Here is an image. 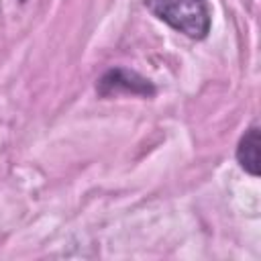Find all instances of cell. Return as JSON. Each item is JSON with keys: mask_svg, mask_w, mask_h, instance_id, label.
I'll return each instance as SVG.
<instances>
[{"mask_svg": "<svg viewBox=\"0 0 261 261\" xmlns=\"http://www.w3.org/2000/svg\"><path fill=\"white\" fill-rule=\"evenodd\" d=\"M98 92H100V96H112V94H120V92L151 96L153 94V86L145 77H141V75H137L133 71L112 69L98 82Z\"/></svg>", "mask_w": 261, "mask_h": 261, "instance_id": "7a4b0ae2", "label": "cell"}, {"mask_svg": "<svg viewBox=\"0 0 261 261\" xmlns=\"http://www.w3.org/2000/svg\"><path fill=\"white\" fill-rule=\"evenodd\" d=\"M149 10L190 39H204L210 31L206 0H145Z\"/></svg>", "mask_w": 261, "mask_h": 261, "instance_id": "6da1fadb", "label": "cell"}, {"mask_svg": "<svg viewBox=\"0 0 261 261\" xmlns=\"http://www.w3.org/2000/svg\"><path fill=\"white\" fill-rule=\"evenodd\" d=\"M237 161L239 165L251 173V175H259V128L251 126L239 141L237 147Z\"/></svg>", "mask_w": 261, "mask_h": 261, "instance_id": "3957f363", "label": "cell"}]
</instances>
